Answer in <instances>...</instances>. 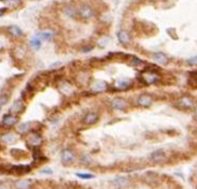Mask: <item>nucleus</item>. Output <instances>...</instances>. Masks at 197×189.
<instances>
[{"label": "nucleus", "instance_id": "28", "mask_svg": "<svg viewBox=\"0 0 197 189\" xmlns=\"http://www.w3.org/2000/svg\"><path fill=\"white\" fill-rule=\"evenodd\" d=\"M5 11H6L5 8H1V9H0V16H2V15H4V13H5Z\"/></svg>", "mask_w": 197, "mask_h": 189}, {"label": "nucleus", "instance_id": "16", "mask_svg": "<svg viewBox=\"0 0 197 189\" xmlns=\"http://www.w3.org/2000/svg\"><path fill=\"white\" fill-rule=\"evenodd\" d=\"M118 39H119V42H120L121 44H123V45H127V44L130 42V38H129L128 32L125 31V30H120L118 32Z\"/></svg>", "mask_w": 197, "mask_h": 189}, {"label": "nucleus", "instance_id": "13", "mask_svg": "<svg viewBox=\"0 0 197 189\" xmlns=\"http://www.w3.org/2000/svg\"><path fill=\"white\" fill-rule=\"evenodd\" d=\"M180 104L182 106H184L186 109H193L195 106V103H194L193 98H190L189 96H182L180 98Z\"/></svg>", "mask_w": 197, "mask_h": 189}, {"label": "nucleus", "instance_id": "12", "mask_svg": "<svg viewBox=\"0 0 197 189\" xmlns=\"http://www.w3.org/2000/svg\"><path fill=\"white\" fill-rule=\"evenodd\" d=\"M153 60L159 63V65H161V66H166L167 63H168V58L166 54H164V53H161V52H156V53H153Z\"/></svg>", "mask_w": 197, "mask_h": 189}, {"label": "nucleus", "instance_id": "8", "mask_svg": "<svg viewBox=\"0 0 197 189\" xmlns=\"http://www.w3.org/2000/svg\"><path fill=\"white\" fill-rule=\"evenodd\" d=\"M106 89H107V84H106V82H104V81H95V82L91 84V90H92V92H95V94L104 92Z\"/></svg>", "mask_w": 197, "mask_h": 189}, {"label": "nucleus", "instance_id": "15", "mask_svg": "<svg viewBox=\"0 0 197 189\" xmlns=\"http://www.w3.org/2000/svg\"><path fill=\"white\" fill-rule=\"evenodd\" d=\"M165 158H166V154H165V152L161 151V150L153 151L151 154H150V159L153 160V161H156V163H159V161L164 160Z\"/></svg>", "mask_w": 197, "mask_h": 189}, {"label": "nucleus", "instance_id": "7", "mask_svg": "<svg viewBox=\"0 0 197 189\" xmlns=\"http://www.w3.org/2000/svg\"><path fill=\"white\" fill-rule=\"evenodd\" d=\"M153 104V99L151 96L149 94H139L137 98V105H139L141 107H151Z\"/></svg>", "mask_w": 197, "mask_h": 189}, {"label": "nucleus", "instance_id": "10", "mask_svg": "<svg viewBox=\"0 0 197 189\" xmlns=\"http://www.w3.org/2000/svg\"><path fill=\"white\" fill-rule=\"evenodd\" d=\"M32 187V180L31 179H21L14 183L15 189H30Z\"/></svg>", "mask_w": 197, "mask_h": 189}, {"label": "nucleus", "instance_id": "24", "mask_svg": "<svg viewBox=\"0 0 197 189\" xmlns=\"http://www.w3.org/2000/svg\"><path fill=\"white\" fill-rule=\"evenodd\" d=\"M29 130V123L28 122H24V123H21L19 126V132L24 134V133H28Z\"/></svg>", "mask_w": 197, "mask_h": 189}, {"label": "nucleus", "instance_id": "29", "mask_svg": "<svg viewBox=\"0 0 197 189\" xmlns=\"http://www.w3.org/2000/svg\"><path fill=\"white\" fill-rule=\"evenodd\" d=\"M195 114H196V116H197V106L195 107Z\"/></svg>", "mask_w": 197, "mask_h": 189}, {"label": "nucleus", "instance_id": "11", "mask_svg": "<svg viewBox=\"0 0 197 189\" xmlns=\"http://www.w3.org/2000/svg\"><path fill=\"white\" fill-rule=\"evenodd\" d=\"M79 14L82 19H90V18H92V15H94V11H92L89 6L83 5V6L80 7Z\"/></svg>", "mask_w": 197, "mask_h": 189}, {"label": "nucleus", "instance_id": "25", "mask_svg": "<svg viewBox=\"0 0 197 189\" xmlns=\"http://www.w3.org/2000/svg\"><path fill=\"white\" fill-rule=\"evenodd\" d=\"M142 60H139L138 58H133V60L130 61V65L132 66H138V65H142Z\"/></svg>", "mask_w": 197, "mask_h": 189}, {"label": "nucleus", "instance_id": "5", "mask_svg": "<svg viewBox=\"0 0 197 189\" xmlns=\"http://www.w3.org/2000/svg\"><path fill=\"white\" fill-rule=\"evenodd\" d=\"M98 120H99L98 112L91 111V112H88V113L84 115V118H83V123L87 125V126H91V125L97 123Z\"/></svg>", "mask_w": 197, "mask_h": 189}, {"label": "nucleus", "instance_id": "3", "mask_svg": "<svg viewBox=\"0 0 197 189\" xmlns=\"http://www.w3.org/2000/svg\"><path fill=\"white\" fill-rule=\"evenodd\" d=\"M127 106H128V103H127L123 98H121V97H115V98H113V99L111 100V107H112L113 110L123 111V110L127 109Z\"/></svg>", "mask_w": 197, "mask_h": 189}, {"label": "nucleus", "instance_id": "18", "mask_svg": "<svg viewBox=\"0 0 197 189\" xmlns=\"http://www.w3.org/2000/svg\"><path fill=\"white\" fill-rule=\"evenodd\" d=\"M37 37L39 38L40 40H51L53 37V34L51 31H42L37 35Z\"/></svg>", "mask_w": 197, "mask_h": 189}, {"label": "nucleus", "instance_id": "27", "mask_svg": "<svg viewBox=\"0 0 197 189\" xmlns=\"http://www.w3.org/2000/svg\"><path fill=\"white\" fill-rule=\"evenodd\" d=\"M4 1H6L9 5H18L20 2V0H4Z\"/></svg>", "mask_w": 197, "mask_h": 189}, {"label": "nucleus", "instance_id": "22", "mask_svg": "<svg viewBox=\"0 0 197 189\" xmlns=\"http://www.w3.org/2000/svg\"><path fill=\"white\" fill-rule=\"evenodd\" d=\"M128 87H129V82L128 81H126V82H119L118 84H117V87H115V89L117 90H125Z\"/></svg>", "mask_w": 197, "mask_h": 189}, {"label": "nucleus", "instance_id": "4", "mask_svg": "<svg viewBox=\"0 0 197 189\" xmlns=\"http://www.w3.org/2000/svg\"><path fill=\"white\" fill-rule=\"evenodd\" d=\"M24 110H25L24 102H23L22 99H16V100H15V102L12 104V106L9 107V113L18 115V114L22 113Z\"/></svg>", "mask_w": 197, "mask_h": 189}, {"label": "nucleus", "instance_id": "2", "mask_svg": "<svg viewBox=\"0 0 197 189\" xmlns=\"http://www.w3.org/2000/svg\"><path fill=\"white\" fill-rule=\"evenodd\" d=\"M18 122H19V115H15V114L7 113L5 114L1 119V126L7 127V128L15 126Z\"/></svg>", "mask_w": 197, "mask_h": 189}, {"label": "nucleus", "instance_id": "9", "mask_svg": "<svg viewBox=\"0 0 197 189\" xmlns=\"http://www.w3.org/2000/svg\"><path fill=\"white\" fill-rule=\"evenodd\" d=\"M142 77L144 80V82L146 84H152V83H156L158 80H159V76L155 73V72H144L142 74Z\"/></svg>", "mask_w": 197, "mask_h": 189}, {"label": "nucleus", "instance_id": "6", "mask_svg": "<svg viewBox=\"0 0 197 189\" xmlns=\"http://www.w3.org/2000/svg\"><path fill=\"white\" fill-rule=\"evenodd\" d=\"M27 142H28L31 147L37 148V147H39V145L43 144V137L40 136L39 134H37V133H31V134L28 135Z\"/></svg>", "mask_w": 197, "mask_h": 189}, {"label": "nucleus", "instance_id": "21", "mask_svg": "<svg viewBox=\"0 0 197 189\" xmlns=\"http://www.w3.org/2000/svg\"><path fill=\"white\" fill-rule=\"evenodd\" d=\"M76 176L80 178V179H83V180H90V179L95 178V174H91V173H76Z\"/></svg>", "mask_w": 197, "mask_h": 189}, {"label": "nucleus", "instance_id": "30", "mask_svg": "<svg viewBox=\"0 0 197 189\" xmlns=\"http://www.w3.org/2000/svg\"><path fill=\"white\" fill-rule=\"evenodd\" d=\"M1 109H2V105H0V112H1Z\"/></svg>", "mask_w": 197, "mask_h": 189}, {"label": "nucleus", "instance_id": "23", "mask_svg": "<svg viewBox=\"0 0 197 189\" xmlns=\"http://www.w3.org/2000/svg\"><path fill=\"white\" fill-rule=\"evenodd\" d=\"M65 13H66L68 16H70V18H73V16L76 15V12H75L74 7H72V6H68V7L65 9Z\"/></svg>", "mask_w": 197, "mask_h": 189}, {"label": "nucleus", "instance_id": "14", "mask_svg": "<svg viewBox=\"0 0 197 189\" xmlns=\"http://www.w3.org/2000/svg\"><path fill=\"white\" fill-rule=\"evenodd\" d=\"M0 140H1V142H4V143H14V142L18 140V136H16L14 133H6V134L1 135Z\"/></svg>", "mask_w": 197, "mask_h": 189}, {"label": "nucleus", "instance_id": "17", "mask_svg": "<svg viewBox=\"0 0 197 189\" xmlns=\"http://www.w3.org/2000/svg\"><path fill=\"white\" fill-rule=\"evenodd\" d=\"M113 185L117 188H125V187H127L129 185V181L126 178H115L113 180Z\"/></svg>", "mask_w": 197, "mask_h": 189}, {"label": "nucleus", "instance_id": "1", "mask_svg": "<svg viewBox=\"0 0 197 189\" xmlns=\"http://www.w3.org/2000/svg\"><path fill=\"white\" fill-rule=\"evenodd\" d=\"M60 159L63 165H70L76 160V154L72 149H63L60 153Z\"/></svg>", "mask_w": 197, "mask_h": 189}, {"label": "nucleus", "instance_id": "19", "mask_svg": "<svg viewBox=\"0 0 197 189\" xmlns=\"http://www.w3.org/2000/svg\"><path fill=\"white\" fill-rule=\"evenodd\" d=\"M30 46H31L34 50H39L40 46H42V40H40L37 36H35V37L30 40Z\"/></svg>", "mask_w": 197, "mask_h": 189}, {"label": "nucleus", "instance_id": "26", "mask_svg": "<svg viewBox=\"0 0 197 189\" xmlns=\"http://www.w3.org/2000/svg\"><path fill=\"white\" fill-rule=\"evenodd\" d=\"M188 63L190 66H197V57H193L188 60Z\"/></svg>", "mask_w": 197, "mask_h": 189}, {"label": "nucleus", "instance_id": "20", "mask_svg": "<svg viewBox=\"0 0 197 189\" xmlns=\"http://www.w3.org/2000/svg\"><path fill=\"white\" fill-rule=\"evenodd\" d=\"M8 30H9V32L13 35V36H15V37H19L22 35V30H21L19 27H16V25H12V27H9L8 28Z\"/></svg>", "mask_w": 197, "mask_h": 189}]
</instances>
